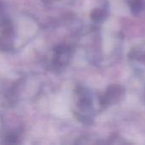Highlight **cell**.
Here are the masks:
<instances>
[{
  "label": "cell",
  "mask_w": 145,
  "mask_h": 145,
  "mask_svg": "<svg viewBox=\"0 0 145 145\" xmlns=\"http://www.w3.org/2000/svg\"><path fill=\"white\" fill-rule=\"evenodd\" d=\"M125 96V89L122 86L113 85L106 93L105 102L107 104H116L119 103Z\"/></svg>",
  "instance_id": "6da1fadb"
},
{
  "label": "cell",
  "mask_w": 145,
  "mask_h": 145,
  "mask_svg": "<svg viewBox=\"0 0 145 145\" xmlns=\"http://www.w3.org/2000/svg\"><path fill=\"white\" fill-rule=\"evenodd\" d=\"M130 59L133 62L145 64V42H141L133 47L129 54Z\"/></svg>",
  "instance_id": "7a4b0ae2"
},
{
  "label": "cell",
  "mask_w": 145,
  "mask_h": 145,
  "mask_svg": "<svg viewBox=\"0 0 145 145\" xmlns=\"http://www.w3.org/2000/svg\"><path fill=\"white\" fill-rule=\"evenodd\" d=\"M131 12L133 15H138L141 13V11L144 8V0H130L129 3Z\"/></svg>",
  "instance_id": "3957f363"
}]
</instances>
